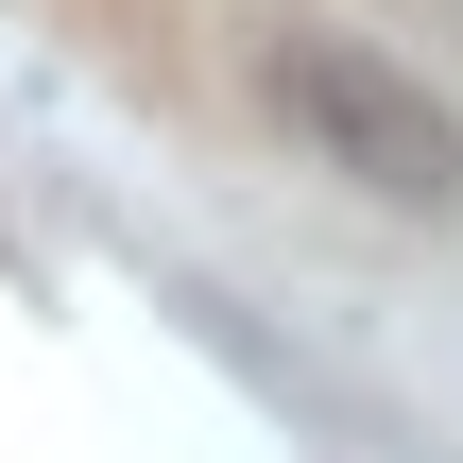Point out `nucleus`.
<instances>
[{"label":"nucleus","instance_id":"nucleus-1","mask_svg":"<svg viewBox=\"0 0 463 463\" xmlns=\"http://www.w3.org/2000/svg\"><path fill=\"white\" fill-rule=\"evenodd\" d=\"M258 103L378 206H463V120L430 103V69H395L378 34H275L258 52Z\"/></svg>","mask_w":463,"mask_h":463}]
</instances>
